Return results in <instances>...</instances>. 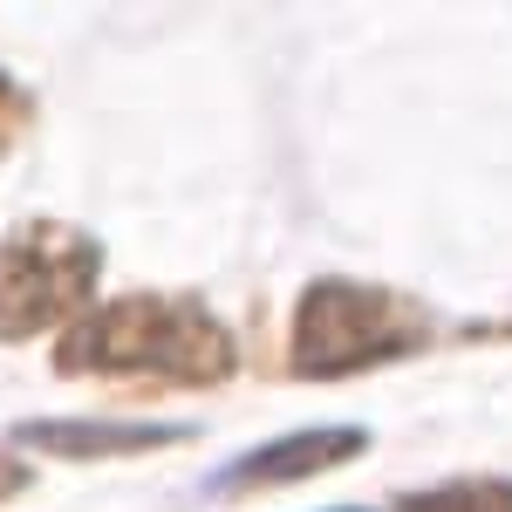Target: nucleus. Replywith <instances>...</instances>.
I'll return each instance as SVG.
<instances>
[{"mask_svg":"<svg viewBox=\"0 0 512 512\" xmlns=\"http://www.w3.org/2000/svg\"><path fill=\"white\" fill-rule=\"evenodd\" d=\"M233 335L192 294H117L62 328L55 369L137 390H212L233 376Z\"/></svg>","mask_w":512,"mask_h":512,"instance_id":"1","label":"nucleus"},{"mask_svg":"<svg viewBox=\"0 0 512 512\" xmlns=\"http://www.w3.org/2000/svg\"><path fill=\"white\" fill-rule=\"evenodd\" d=\"M437 342V321L403 301L396 287H369L349 274H321L301 287L294 321H287V369L308 383H342L362 369L410 362Z\"/></svg>","mask_w":512,"mask_h":512,"instance_id":"2","label":"nucleus"},{"mask_svg":"<svg viewBox=\"0 0 512 512\" xmlns=\"http://www.w3.org/2000/svg\"><path fill=\"white\" fill-rule=\"evenodd\" d=\"M103 280V239L69 219H21L0 239V342H35L89 315Z\"/></svg>","mask_w":512,"mask_h":512,"instance_id":"3","label":"nucleus"},{"mask_svg":"<svg viewBox=\"0 0 512 512\" xmlns=\"http://www.w3.org/2000/svg\"><path fill=\"white\" fill-rule=\"evenodd\" d=\"M369 451V431L362 424H315V431H287L274 444H253L239 451L233 465L205 478L212 499H239V492H260V485H301L315 472H335V465H355Z\"/></svg>","mask_w":512,"mask_h":512,"instance_id":"4","label":"nucleus"},{"mask_svg":"<svg viewBox=\"0 0 512 512\" xmlns=\"http://www.w3.org/2000/svg\"><path fill=\"white\" fill-rule=\"evenodd\" d=\"M7 444L21 451H48L69 465H96V458H144V451H171L192 444V424H96V417H28L14 424Z\"/></svg>","mask_w":512,"mask_h":512,"instance_id":"5","label":"nucleus"},{"mask_svg":"<svg viewBox=\"0 0 512 512\" xmlns=\"http://www.w3.org/2000/svg\"><path fill=\"white\" fill-rule=\"evenodd\" d=\"M396 512H512V478H458V485H431V492H410Z\"/></svg>","mask_w":512,"mask_h":512,"instance_id":"6","label":"nucleus"},{"mask_svg":"<svg viewBox=\"0 0 512 512\" xmlns=\"http://www.w3.org/2000/svg\"><path fill=\"white\" fill-rule=\"evenodd\" d=\"M28 117H35V96H28L21 82H14L7 69H0V158L14 151V137L28 130Z\"/></svg>","mask_w":512,"mask_h":512,"instance_id":"7","label":"nucleus"},{"mask_svg":"<svg viewBox=\"0 0 512 512\" xmlns=\"http://www.w3.org/2000/svg\"><path fill=\"white\" fill-rule=\"evenodd\" d=\"M28 485H35V472L21 465V451H14V444H0V506H14Z\"/></svg>","mask_w":512,"mask_h":512,"instance_id":"8","label":"nucleus"},{"mask_svg":"<svg viewBox=\"0 0 512 512\" xmlns=\"http://www.w3.org/2000/svg\"><path fill=\"white\" fill-rule=\"evenodd\" d=\"M335 512H362V506H335Z\"/></svg>","mask_w":512,"mask_h":512,"instance_id":"9","label":"nucleus"}]
</instances>
